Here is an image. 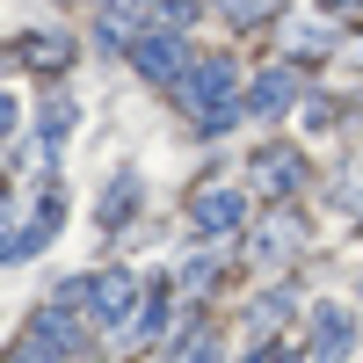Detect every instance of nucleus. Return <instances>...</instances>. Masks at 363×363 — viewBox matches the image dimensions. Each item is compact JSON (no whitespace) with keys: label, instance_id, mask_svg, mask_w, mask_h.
<instances>
[{"label":"nucleus","instance_id":"obj_1","mask_svg":"<svg viewBox=\"0 0 363 363\" xmlns=\"http://www.w3.org/2000/svg\"><path fill=\"white\" fill-rule=\"evenodd\" d=\"M174 87H182V102H189V116H196L203 131H233V124H240V109H233L240 66H233V58H196Z\"/></svg>","mask_w":363,"mask_h":363},{"label":"nucleus","instance_id":"obj_2","mask_svg":"<svg viewBox=\"0 0 363 363\" xmlns=\"http://www.w3.org/2000/svg\"><path fill=\"white\" fill-rule=\"evenodd\" d=\"M131 298H138V284L124 277V269H109V277H80V284H66V298H58V306H87L102 327H124V320H131Z\"/></svg>","mask_w":363,"mask_h":363},{"label":"nucleus","instance_id":"obj_3","mask_svg":"<svg viewBox=\"0 0 363 363\" xmlns=\"http://www.w3.org/2000/svg\"><path fill=\"white\" fill-rule=\"evenodd\" d=\"M349 349H356V320L342 306H320L313 313V363H349Z\"/></svg>","mask_w":363,"mask_h":363},{"label":"nucleus","instance_id":"obj_4","mask_svg":"<svg viewBox=\"0 0 363 363\" xmlns=\"http://www.w3.org/2000/svg\"><path fill=\"white\" fill-rule=\"evenodd\" d=\"M131 66H138L145 80H182V73H189V58H182V37H138V44H131Z\"/></svg>","mask_w":363,"mask_h":363},{"label":"nucleus","instance_id":"obj_5","mask_svg":"<svg viewBox=\"0 0 363 363\" xmlns=\"http://www.w3.org/2000/svg\"><path fill=\"white\" fill-rule=\"evenodd\" d=\"M51 233H58V196L29 218L22 233H0V262H22V255H37V247H51Z\"/></svg>","mask_w":363,"mask_h":363},{"label":"nucleus","instance_id":"obj_6","mask_svg":"<svg viewBox=\"0 0 363 363\" xmlns=\"http://www.w3.org/2000/svg\"><path fill=\"white\" fill-rule=\"evenodd\" d=\"M291 95H298V80H291V66H277V73H262V80H255V95H247V116H284V109H291Z\"/></svg>","mask_w":363,"mask_h":363},{"label":"nucleus","instance_id":"obj_7","mask_svg":"<svg viewBox=\"0 0 363 363\" xmlns=\"http://www.w3.org/2000/svg\"><path fill=\"white\" fill-rule=\"evenodd\" d=\"M240 211H247V203H240L233 189H203V196H196V225H203V233H233Z\"/></svg>","mask_w":363,"mask_h":363},{"label":"nucleus","instance_id":"obj_8","mask_svg":"<svg viewBox=\"0 0 363 363\" xmlns=\"http://www.w3.org/2000/svg\"><path fill=\"white\" fill-rule=\"evenodd\" d=\"M131 211H138V174H116L109 196H102V225H124Z\"/></svg>","mask_w":363,"mask_h":363},{"label":"nucleus","instance_id":"obj_9","mask_svg":"<svg viewBox=\"0 0 363 363\" xmlns=\"http://www.w3.org/2000/svg\"><path fill=\"white\" fill-rule=\"evenodd\" d=\"M284 320H291V298H284V291H269L262 306H255V335H269V327H284Z\"/></svg>","mask_w":363,"mask_h":363},{"label":"nucleus","instance_id":"obj_10","mask_svg":"<svg viewBox=\"0 0 363 363\" xmlns=\"http://www.w3.org/2000/svg\"><path fill=\"white\" fill-rule=\"evenodd\" d=\"M262 174H269V189H298V160H291V153H269Z\"/></svg>","mask_w":363,"mask_h":363},{"label":"nucleus","instance_id":"obj_11","mask_svg":"<svg viewBox=\"0 0 363 363\" xmlns=\"http://www.w3.org/2000/svg\"><path fill=\"white\" fill-rule=\"evenodd\" d=\"M320 44H335V29H320V22H298L291 29V51H320Z\"/></svg>","mask_w":363,"mask_h":363},{"label":"nucleus","instance_id":"obj_12","mask_svg":"<svg viewBox=\"0 0 363 363\" xmlns=\"http://www.w3.org/2000/svg\"><path fill=\"white\" fill-rule=\"evenodd\" d=\"M66 124H73V102H51V109H44V145L66 138Z\"/></svg>","mask_w":363,"mask_h":363},{"label":"nucleus","instance_id":"obj_13","mask_svg":"<svg viewBox=\"0 0 363 363\" xmlns=\"http://www.w3.org/2000/svg\"><path fill=\"white\" fill-rule=\"evenodd\" d=\"M182 363H218V342H211V335H203V327H196V335H189V342H182Z\"/></svg>","mask_w":363,"mask_h":363},{"label":"nucleus","instance_id":"obj_14","mask_svg":"<svg viewBox=\"0 0 363 363\" xmlns=\"http://www.w3.org/2000/svg\"><path fill=\"white\" fill-rule=\"evenodd\" d=\"M218 8H225V15H240V22H255V15L277 8V0H218Z\"/></svg>","mask_w":363,"mask_h":363},{"label":"nucleus","instance_id":"obj_15","mask_svg":"<svg viewBox=\"0 0 363 363\" xmlns=\"http://www.w3.org/2000/svg\"><path fill=\"white\" fill-rule=\"evenodd\" d=\"M247 363H284V342H262V349H255Z\"/></svg>","mask_w":363,"mask_h":363},{"label":"nucleus","instance_id":"obj_16","mask_svg":"<svg viewBox=\"0 0 363 363\" xmlns=\"http://www.w3.org/2000/svg\"><path fill=\"white\" fill-rule=\"evenodd\" d=\"M15 131V95H0V138Z\"/></svg>","mask_w":363,"mask_h":363},{"label":"nucleus","instance_id":"obj_17","mask_svg":"<svg viewBox=\"0 0 363 363\" xmlns=\"http://www.w3.org/2000/svg\"><path fill=\"white\" fill-rule=\"evenodd\" d=\"M363 8V0H327V15H356Z\"/></svg>","mask_w":363,"mask_h":363},{"label":"nucleus","instance_id":"obj_18","mask_svg":"<svg viewBox=\"0 0 363 363\" xmlns=\"http://www.w3.org/2000/svg\"><path fill=\"white\" fill-rule=\"evenodd\" d=\"M0 225H8V203H0Z\"/></svg>","mask_w":363,"mask_h":363}]
</instances>
